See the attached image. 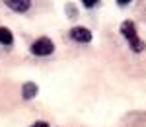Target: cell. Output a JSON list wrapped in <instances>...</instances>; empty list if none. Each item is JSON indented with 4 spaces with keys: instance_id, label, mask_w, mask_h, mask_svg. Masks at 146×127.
<instances>
[{
    "instance_id": "cell-4",
    "label": "cell",
    "mask_w": 146,
    "mask_h": 127,
    "mask_svg": "<svg viewBox=\"0 0 146 127\" xmlns=\"http://www.w3.org/2000/svg\"><path fill=\"white\" fill-rule=\"evenodd\" d=\"M6 6L14 12H25V10H29L31 2L29 0H6Z\"/></svg>"
},
{
    "instance_id": "cell-6",
    "label": "cell",
    "mask_w": 146,
    "mask_h": 127,
    "mask_svg": "<svg viewBox=\"0 0 146 127\" xmlns=\"http://www.w3.org/2000/svg\"><path fill=\"white\" fill-rule=\"evenodd\" d=\"M12 41H14V35L8 27H0V43L2 45H12Z\"/></svg>"
},
{
    "instance_id": "cell-1",
    "label": "cell",
    "mask_w": 146,
    "mask_h": 127,
    "mask_svg": "<svg viewBox=\"0 0 146 127\" xmlns=\"http://www.w3.org/2000/svg\"><path fill=\"white\" fill-rule=\"evenodd\" d=\"M121 35L129 41V45H131V49H133L135 53H140V51H144V49H146V43L138 39V35H136V27H135V23L131 22V20H127V22L121 23Z\"/></svg>"
},
{
    "instance_id": "cell-9",
    "label": "cell",
    "mask_w": 146,
    "mask_h": 127,
    "mask_svg": "<svg viewBox=\"0 0 146 127\" xmlns=\"http://www.w3.org/2000/svg\"><path fill=\"white\" fill-rule=\"evenodd\" d=\"M129 2H131V0H117V4H119V6H127Z\"/></svg>"
},
{
    "instance_id": "cell-2",
    "label": "cell",
    "mask_w": 146,
    "mask_h": 127,
    "mask_svg": "<svg viewBox=\"0 0 146 127\" xmlns=\"http://www.w3.org/2000/svg\"><path fill=\"white\" fill-rule=\"evenodd\" d=\"M55 51V43L49 39V37H39L31 43V53L37 55V57H45V55H51Z\"/></svg>"
},
{
    "instance_id": "cell-3",
    "label": "cell",
    "mask_w": 146,
    "mask_h": 127,
    "mask_svg": "<svg viewBox=\"0 0 146 127\" xmlns=\"http://www.w3.org/2000/svg\"><path fill=\"white\" fill-rule=\"evenodd\" d=\"M70 37L74 39V41H78V43H90L92 41V31L88 27H84V25H76V27H72L70 29Z\"/></svg>"
},
{
    "instance_id": "cell-7",
    "label": "cell",
    "mask_w": 146,
    "mask_h": 127,
    "mask_svg": "<svg viewBox=\"0 0 146 127\" xmlns=\"http://www.w3.org/2000/svg\"><path fill=\"white\" fill-rule=\"evenodd\" d=\"M82 2H84L86 8H94V6H98V0H82Z\"/></svg>"
},
{
    "instance_id": "cell-5",
    "label": "cell",
    "mask_w": 146,
    "mask_h": 127,
    "mask_svg": "<svg viewBox=\"0 0 146 127\" xmlns=\"http://www.w3.org/2000/svg\"><path fill=\"white\" fill-rule=\"evenodd\" d=\"M37 92H39V88H37V84H35V82H25V84L22 86L23 100H33L35 96H37Z\"/></svg>"
},
{
    "instance_id": "cell-8",
    "label": "cell",
    "mask_w": 146,
    "mask_h": 127,
    "mask_svg": "<svg viewBox=\"0 0 146 127\" xmlns=\"http://www.w3.org/2000/svg\"><path fill=\"white\" fill-rule=\"evenodd\" d=\"M31 127H51V125H49L47 121H35V123H33Z\"/></svg>"
}]
</instances>
